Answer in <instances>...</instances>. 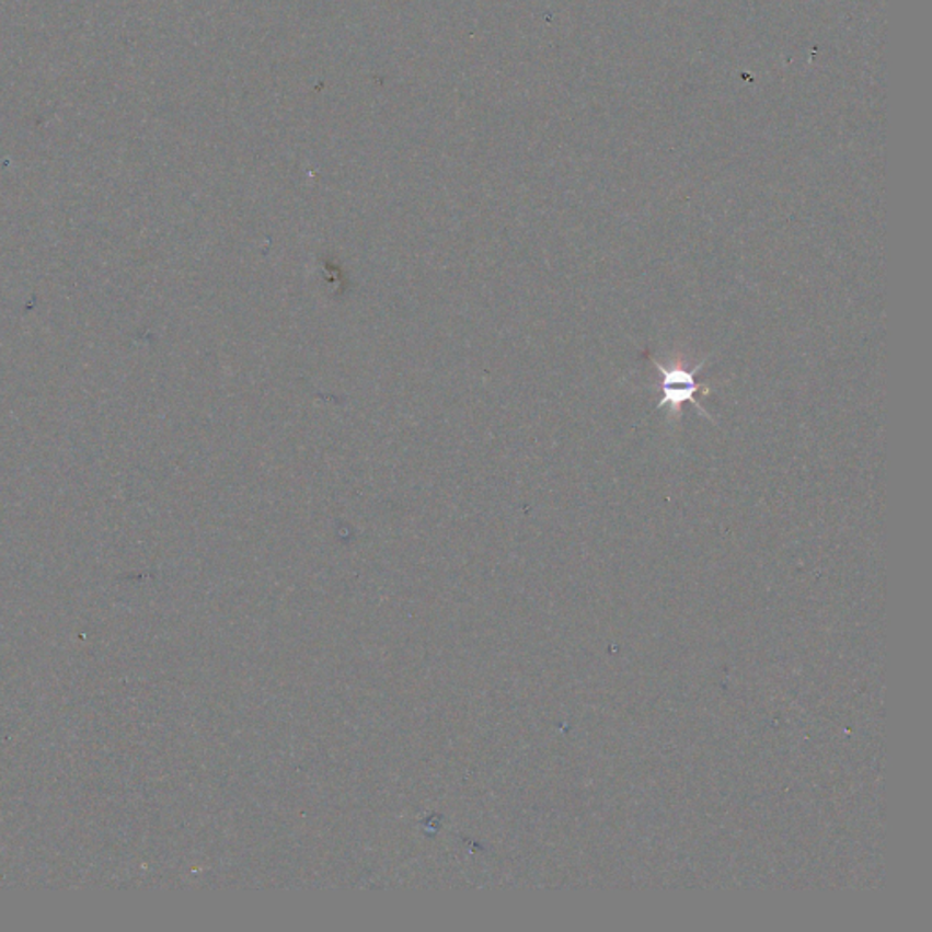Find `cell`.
<instances>
[{
    "label": "cell",
    "instance_id": "1",
    "mask_svg": "<svg viewBox=\"0 0 932 932\" xmlns=\"http://www.w3.org/2000/svg\"><path fill=\"white\" fill-rule=\"evenodd\" d=\"M651 361L654 363V367L658 368L661 378H664V383H661L664 398L656 404V409L659 410L667 406L668 423L679 421V417H681V406L684 403L694 404L703 417L714 421L711 415L706 414V410L694 400L695 392H700V390H703L705 394H711V389H706V384H700L695 381V376L703 370L706 359L694 365V368H687V363L683 359H676L668 367H665L661 361H656V357H651Z\"/></svg>",
    "mask_w": 932,
    "mask_h": 932
}]
</instances>
